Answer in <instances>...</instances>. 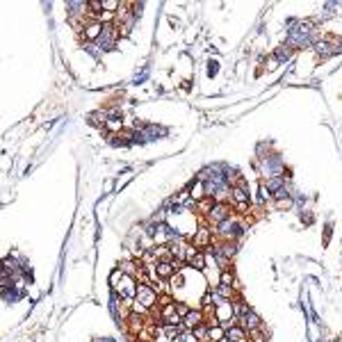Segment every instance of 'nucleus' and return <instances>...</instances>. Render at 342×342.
<instances>
[{
  "label": "nucleus",
  "instance_id": "1",
  "mask_svg": "<svg viewBox=\"0 0 342 342\" xmlns=\"http://www.w3.org/2000/svg\"><path fill=\"white\" fill-rule=\"evenodd\" d=\"M155 304H157V292L151 288L149 283H137V294H135L133 310L135 312H146Z\"/></svg>",
  "mask_w": 342,
  "mask_h": 342
},
{
  "label": "nucleus",
  "instance_id": "2",
  "mask_svg": "<svg viewBox=\"0 0 342 342\" xmlns=\"http://www.w3.org/2000/svg\"><path fill=\"white\" fill-rule=\"evenodd\" d=\"M231 203L226 201H215V205H212V210L208 212V219L215 223H223L226 219H231Z\"/></svg>",
  "mask_w": 342,
  "mask_h": 342
},
{
  "label": "nucleus",
  "instance_id": "3",
  "mask_svg": "<svg viewBox=\"0 0 342 342\" xmlns=\"http://www.w3.org/2000/svg\"><path fill=\"white\" fill-rule=\"evenodd\" d=\"M176 267H178V262L173 260H160L155 262V274L160 281H171V276H176Z\"/></svg>",
  "mask_w": 342,
  "mask_h": 342
},
{
  "label": "nucleus",
  "instance_id": "4",
  "mask_svg": "<svg viewBox=\"0 0 342 342\" xmlns=\"http://www.w3.org/2000/svg\"><path fill=\"white\" fill-rule=\"evenodd\" d=\"M219 233H222L223 238L231 242L233 238H238L239 233H242V226H238V222H235V219L231 217V219H226L223 223H219Z\"/></svg>",
  "mask_w": 342,
  "mask_h": 342
},
{
  "label": "nucleus",
  "instance_id": "5",
  "mask_svg": "<svg viewBox=\"0 0 342 342\" xmlns=\"http://www.w3.org/2000/svg\"><path fill=\"white\" fill-rule=\"evenodd\" d=\"M226 338H228V342H249V333H246V328L235 326V324L226 328Z\"/></svg>",
  "mask_w": 342,
  "mask_h": 342
},
{
  "label": "nucleus",
  "instance_id": "6",
  "mask_svg": "<svg viewBox=\"0 0 342 342\" xmlns=\"http://www.w3.org/2000/svg\"><path fill=\"white\" fill-rule=\"evenodd\" d=\"M231 199H233V205H238V203H249V194H246V185H244V183L233 185Z\"/></svg>",
  "mask_w": 342,
  "mask_h": 342
},
{
  "label": "nucleus",
  "instance_id": "7",
  "mask_svg": "<svg viewBox=\"0 0 342 342\" xmlns=\"http://www.w3.org/2000/svg\"><path fill=\"white\" fill-rule=\"evenodd\" d=\"M242 324H244V326L242 328H246V331H253V333H256V331H258V328H260V317H258V315H256V312H246L244 317H242Z\"/></svg>",
  "mask_w": 342,
  "mask_h": 342
},
{
  "label": "nucleus",
  "instance_id": "8",
  "mask_svg": "<svg viewBox=\"0 0 342 342\" xmlns=\"http://www.w3.org/2000/svg\"><path fill=\"white\" fill-rule=\"evenodd\" d=\"M103 23L101 21H94V23H89L87 28H85V37L89 39V41H96V39H101V34H103Z\"/></svg>",
  "mask_w": 342,
  "mask_h": 342
},
{
  "label": "nucleus",
  "instance_id": "9",
  "mask_svg": "<svg viewBox=\"0 0 342 342\" xmlns=\"http://www.w3.org/2000/svg\"><path fill=\"white\" fill-rule=\"evenodd\" d=\"M199 324H203V315L199 310H189V315L183 320V326L185 328H196Z\"/></svg>",
  "mask_w": 342,
  "mask_h": 342
},
{
  "label": "nucleus",
  "instance_id": "10",
  "mask_svg": "<svg viewBox=\"0 0 342 342\" xmlns=\"http://www.w3.org/2000/svg\"><path fill=\"white\" fill-rule=\"evenodd\" d=\"M226 338V326L222 324H215V326L208 328V342H219Z\"/></svg>",
  "mask_w": 342,
  "mask_h": 342
},
{
  "label": "nucleus",
  "instance_id": "11",
  "mask_svg": "<svg viewBox=\"0 0 342 342\" xmlns=\"http://www.w3.org/2000/svg\"><path fill=\"white\" fill-rule=\"evenodd\" d=\"M249 310H251V308H249V306H246L242 299H238V301L233 304V315H235V320H242V317H244Z\"/></svg>",
  "mask_w": 342,
  "mask_h": 342
},
{
  "label": "nucleus",
  "instance_id": "12",
  "mask_svg": "<svg viewBox=\"0 0 342 342\" xmlns=\"http://www.w3.org/2000/svg\"><path fill=\"white\" fill-rule=\"evenodd\" d=\"M180 331H183V324H164L162 333L169 338V340H173V338H178Z\"/></svg>",
  "mask_w": 342,
  "mask_h": 342
},
{
  "label": "nucleus",
  "instance_id": "13",
  "mask_svg": "<svg viewBox=\"0 0 342 342\" xmlns=\"http://www.w3.org/2000/svg\"><path fill=\"white\" fill-rule=\"evenodd\" d=\"M215 294H217V299H233L235 297V290H233V285H222V283H219V288L215 290Z\"/></svg>",
  "mask_w": 342,
  "mask_h": 342
},
{
  "label": "nucleus",
  "instance_id": "14",
  "mask_svg": "<svg viewBox=\"0 0 342 342\" xmlns=\"http://www.w3.org/2000/svg\"><path fill=\"white\" fill-rule=\"evenodd\" d=\"M208 242H210V233L205 231V228H201V231L194 235V244H196V246H205Z\"/></svg>",
  "mask_w": 342,
  "mask_h": 342
},
{
  "label": "nucleus",
  "instance_id": "15",
  "mask_svg": "<svg viewBox=\"0 0 342 342\" xmlns=\"http://www.w3.org/2000/svg\"><path fill=\"white\" fill-rule=\"evenodd\" d=\"M192 335L194 338H201V340H208V326H205V324H199L196 328H192Z\"/></svg>",
  "mask_w": 342,
  "mask_h": 342
},
{
  "label": "nucleus",
  "instance_id": "16",
  "mask_svg": "<svg viewBox=\"0 0 342 342\" xmlns=\"http://www.w3.org/2000/svg\"><path fill=\"white\" fill-rule=\"evenodd\" d=\"M105 128H107L110 133H117V130H121V128H123V123H121L119 119H110V121H105Z\"/></svg>",
  "mask_w": 342,
  "mask_h": 342
},
{
  "label": "nucleus",
  "instance_id": "17",
  "mask_svg": "<svg viewBox=\"0 0 342 342\" xmlns=\"http://www.w3.org/2000/svg\"><path fill=\"white\" fill-rule=\"evenodd\" d=\"M121 278H123V272H121V269H114V272H112V276H110V285H112V288H117Z\"/></svg>",
  "mask_w": 342,
  "mask_h": 342
},
{
  "label": "nucleus",
  "instance_id": "18",
  "mask_svg": "<svg viewBox=\"0 0 342 342\" xmlns=\"http://www.w3.org/2000/svg\"><path fill=\"white\" fill-rule=\"evenodd\" d=\"M135 262H130V260H126V262H121V272L123 274H128V276H135Z\"/></svg>",
  "mask_w": 342,
  "mask_h": 342
},
{
  "label": "nucleus",
  "instance_id": "19",
  "mask_svg": "<svg viewBox=\"0 0 342 342\" xmlns=\"http://www.w3.org/2000/svg\"><path fill=\"white\" fill-rule=\"evenodd\" d=\"M233 281H235V278H233V272L231 269H223L222 272V285H233Z\"/></svg>",
  "mask_w": 342,
  "mask_h": 342
},
{
  "label": "nucleus",
  "instance_id": "20",
  "mask_svg": "<svg viewBox=\"0 0 342 342\" xmlns=\"http://www.w3.org/2000/svg\"><path fill=\"white\" fill-rule=\"evenodd\" d=\"M215 299H217L215 292H208V294H205V297L201 299V308H210V304H212Z\"/></svg>",
  "mask_w": 342,
  "mask_h": 342
},
{
  "label": "nucleus",
  "instance_id": "21",
  "mask_svg": "<svg viewBox=\"0 0 342 342\" xmlns=\"http://www.w3.org/2000/svg\"><path fill=\"white\" fill-rule=\"evenodd\" d=\"M176 312H178V317H180V320H185L187 315H189V308H187L185 304H176Z\"/></svg>",
  "mask_w": 342,
  "mask_h": 342
},
{
  "label": "nucleus",
  "instance_id": "22",
  "mask_svg": "<svg viewBox=\"0 0 342 342\" xmlns=\"http://www.w3.org/2000/svg\"><path fill=\"white\" fill-rule=\"evenodd\" d=\"M114 9H119V2H117V0H107V2H103V12H114Z\"/></svg>",
  "mask_w": 342,
  "mask_h": 342
},
{
  "label": "nucleus",
  "instance_id": "23",
  "mask_svg": "<svg viewBox=\"0 0 342 342\" xmlns=\"http://www.w3.org/2000/svg\"><path fill=\"white\" fill-rule=\"evenodd\" d=\"M269 196H272V192H269L267 185H260V201H267Z\"/></svg>",
  "mask_w": 342,
  "mask_h": 342
},
{
  "label": "nucleus",
  "instance_id": "24",
  "mask_svg": "<svg viewBox=\"0 0 342 342\" xmlns=\"http://www.w3.org/2000/svg\"><path fill=\"white\" fill-rule=\"evenodd\" d=\"M233 208L238 210V212H246V210H249V203H238V205H233Z\"/></svg>",
  "mask_w": 342,
  "mask_h": 342
},
{
  "label": "nucleus",
  "instance_id": "25",
  "mask_svg": "<svg viewBox=\"0 0 342 342\" xmlns=\"http://www.w3.org/2000/svg\"><path fill=\"white\" fill-rule=\"evenodd\" d=\"M135 342H141V340H135Z\"/></svg>",
  "mask_w": 342,
  "mask_h": 342
}]
</instances>
